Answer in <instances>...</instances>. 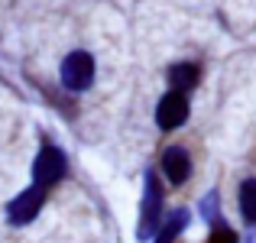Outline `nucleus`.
<instances>
[{
    "instance_id": "obj_2",
    "label": "nucleus",
    "mask_w": 256,
    "mask_h": 243,
    "mask_svg": "<svg viewBox=\"0 0 256 243\" xmlns=\"http://www.w3.org/2000/svg\"><path fill=\"white\" fill-rule=\"evenodd\" d=\"M36 185L39 188H49V185H56L58 178L65 175V156H62V150H56V146H46L42 152H39V159H36Z\"/></svg>"
},
{
    "instance_id": "obj_1",
    "label": "nucleus",
    "mask_w": 256,
    "mask_h": 243,
    "mask_svg": "<svg viewBox=\"0 0 256 243\" xmlns=\"http://www.w3.org/2000/svg\"><path fill=\"white\" fill-rule=\"evenodd\" d=\"M94 81V58L88 52H72L62 62V84L68 91H84Z\"/></svg>"
},
{
    "instance_id": "obj_5",
    "label": "nucleus",
    "mask_w": 256,
    "mask_h": 243,
    "mask_svg": "<svg viewBox=\"0 0 256 243\" xmlns=\"http://www.w3.org/2000/svg\"><path fill=\"white\" fill-rule=\"evenodd\" d=\"M162 172H166V178H169L172 185H182V182L192 175V159H188V152L182 150V146H169V150H166Z\"/></svg>"
},
{
    "instance_id": "obj_10",
    "label": "nucleus",
    "mask_w": 256,
    "mask_h": 243,
    "mask_svg": "<svg viewBox=\"0 0 256 243\" xmlns=\"http://www.w3.org/2000/svg\"><path fill=\"white\" fill-rule=\"evenodd\" d=\"M237 237H234V230H227V227H218L214 230V237H211V243H234Z\"/></svg>"
},
{
    "instance_id": "obj_9",
    "label": "nucleus",
    "mask_w": 256,
    "mask_h": 243,
    "mask_svg": "<svg viewBox=\"0 0 256 243\" xmlns=\"http://www.w3.org/2000/svg\"><path fill=\"white\" fill-rule=\"evenodd\" d=\"M185 224H188V214H185V211H175V218L162 227V234H159L156 243H172V240L182 234V227H185Z\"/></svg>"
},
{
    "instance_id": "obj_8",
    "label": "nucleus",
    "mask_w": 256,
    "mask_h": 243,
    "mask_svg": "<svg viewBox=\"0 0 256 243\" xmlns=\"http://www.w3.org/2000/svg\"><path fill=\"white\" fill-rule=\"evenodd\" d=\"M240 214L246 224H256V178L244 182V188H240Z\"/></svg>"
},
{
    "instance_id": "obj_4",
    "label": "nucleus",
    "mask_w": 256,
    "mask_h": 243,
    "mask_svg": "<svg viewBox=\"0 0 256 243\" xmlns=\"http://www.w3.org/2000/svg\"><path fill=\"white\" fill-rule=\"evenodd\" d=\"M42 192H46V188L32 185V188H26V192L13 201V204H10V220H13V224H26V220L36 218L39 208H42Z\"/></svg>"
},
{
    "instance_id": "obj_7",
    "label": "nucleus",
    "mask_w": 256,
    "mask_h": 243,
    "mask_svg": "<svg viewBox=\"0 0 256 243\" xmlns=\"http://www.w3.org/2000/svg\"><path fill=\"white\" fill-rule=\"evenodd\" d=\"M198 65H192V62H182V65H175V68L169 72V81H172V91H192L194 84H198Z\"/></svg>"
},
{
    "instance_id": "obj_6",
    "label": "nucleus",
    "mask_w": 256,
    "mask_h": 243,
    "mask_svg": "<svg viewBox=\"0 0 256 243\" xmlns=\"http://www.w3.org/2000/svg\"><path fill=\"white\" fill-rule=\"evenodd\" d=\"M159 204H162V192H159V182L156 175H146V204H143V227H140V234L152 230V227L159 224Z\"/></svg>"
},
{
    "instance_id": "obj_3",
    "label": "nucleus",
    "mask_w": 256,
    "mask_h": 243,
    "mask_svg": "<svg viewBox=\"0 0 256 243\" xmlns=\"http://www.w3.org/2000/svg\"><path fill=\"white\" fill-rule=\"evenodd\" d=\"M156 120H159V126L162 130H175V126H182L188 120V100H185V94H178V91H169L162 100H159V107H156Z\"/></svg>"
}]
</instances>
